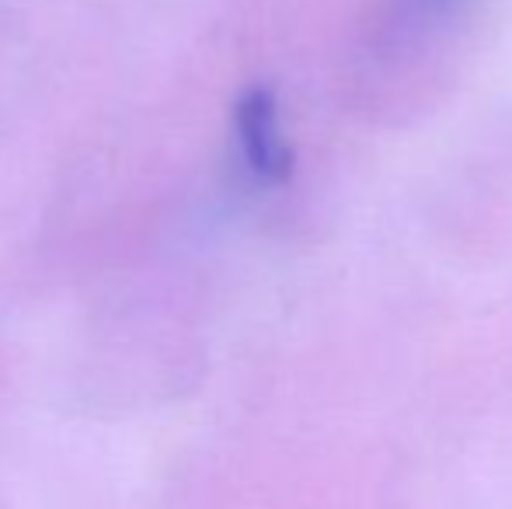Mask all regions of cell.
<instances>
[{"instance_id":"6da1fadb","label":"cell","mask_w":512,"mask_h":509,"mask_svg":"<svg viewBox=\"0 0 512 509\" xmlns=\"http://www.w3.org/2000/svg\"><path fill=\"white\" fill-rule=\"evenodd\" d=\"M234 136L241 161L265 185H283L293 175V147L279 119V98L265 84H251L234 105Z\"/></svg>"},{"instance_id":"7a4b0ae2","label":"cell","mask_w":512,"mask_h":509,"mask_svg":"<svg viewBox=\"0 0 512 509\" xmlns=\"http://www.w3.org/2000/svg\"><path fill=\"white\" fill-rule=\"evenodd\" d=\"M443 0H415V7H425V11H432V7H439Z\"/></svg>"}]
</instances>
